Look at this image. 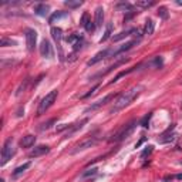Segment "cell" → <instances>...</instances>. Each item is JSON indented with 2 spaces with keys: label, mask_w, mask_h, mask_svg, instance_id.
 <instances>
[{
  "label": "cell",
  "mask_w": 182,
  "mask_h": 182,
  "mask_svg": "<svg viewBox=\"0 0 182 182\" xmlns=\"http://www.w3.org/2000/svg\"><path fill=\"white\" fill-rule=\"evenodd\" d=\"M142 90H144L142 85H135V87L127 90V91H124V93L118 94V97L115 98V101L112 103V107H111V110H110V114H115V112L124 110L127 105H130V104L132 103L138 95H140Z\"/></svg>",
  "instance_id": "cell-1"
},
{
  "label": "cell",
  "mask_w": 182,
  "mask_h": 182,
  "mask_svg": "<svg viewBox=\"0 0 182 182\" xmlns=\"http://www.w3.org/2000/svg\"><path fill=\"white\" fill-rule=\"evenodd\" d=\"M135 127H137V121H135V120L130 121L128 124H124V125H122L121 128L115 132V134H112V135L108 138V141H110V142H118V141L125 140V138H128V137L134 132Z\"/></svg>",
  "instance_id": "cell-2"
},
{
  "label": "cell",
  "mask_w": 182,
  "mask_h": 182,
  "mask_svg": "<svg viewBox=\"0 0 182 182\" xmlns=\"http://www.w3.org/2000/svg\"><path fill=\"white\" fill-rule=\"evenodd\" d=\"M57 95H58V91H57V90H51L48 94H46V97H43V100L40 101V104H38L37 115H43L48 108L51 107L53 104L56 103Z\"/></svg>",
  "instance_id": "cell-3"
},
{
  "label": "cell",
  "mask_w": 182,
  "mask_h": 182,
  "mask_svg": "<svg viewBox=\"0 0 182 182\" xmlns=\"http://www.w3.org/2000/svg\"><path fill=\"white\" fill-rule=\"evenodd\" d=\"M14 155V148H13V140L12 138H7L3 145V148H2V161H0V165L3 167L6 164L9 162L12 157Z\"/></svg>",
  "instance_id": "cell-4"
},
{
  "label": "cell",
  "mask_w": 182,
  "mask_h": 182,
  "mask_svg": "<svg viewBox=\"0 0 182 182\" xmlns=\"http://www.w3.org/2000/svg\"><path fill=\"white\" fill-rule=\"evenodd\" d=\"M97 141H98V137H95V135L87 137L85 140L80 141L78 144L74 145V148L71 150V154H78V152H81V151L88 150V148H91L93 145H95V142H97Z\"/></svg>",
  "instance_id": "cell-5"
},
{
  "label": "cell",
  "mask_w": 182,
  "mask_h": 182,
  "mask_svg": "<svg viewBox=\"0 0 182 182\" xmlns=\"http://www.w3.org/2000/svg\"><path fill=\"white\" fill-rule=\"evenodd\" d=\"M115 97H118L117 94H115V93H111V94H108V95H105V97L100 98L98 101H95V103L91 104L90 107L85 108V112H93V111H95V110H98V108H101L103 105H105V104H107L108 101H111L112 98H115Z\"/></svg>",
  "instance_id": "cell-6"
},
{
  "label": "cell",
  "mask_w": 182,
  "mask_h": 182,
  "mask_svg": "<svg viewBox=\"0 0 182 182\" xmlns=\"http://www.w3.org/2000/svg\"><path fill=\"white\" fill-rule=\"evenodd\" d=\"M26 46H27V50L28 51H33L34 47H36V41H37V31L33 30V28H27L26 30Z\"/></svg>",
  "instance_id": "cell-7"
},
{
  "label": "cell",
  "mask_w": 182,
  "mask_h": 182,
  "mask_svg": "<svg viewBox=\"0 0 182 182\" xmlns=\"http://www.w3.org/2000/svg\"><path fill=\"white\" fill-rule=\"evenodd\" d=\"M138 43H140V38H134V40H131V41L120 46L117 50H111V51H110V57H117L118 54H121V53L128 51V50H131L134 46H138Z\"/></svg>",
  "instance_id": "cell-8"
},
{
  "label": "cell",
  "mask_w": 182,
  "mask_h": 182,
  "mask_svg": "<svg viewBox=\"0 0 182 182\" xmlns=\"http://www.w3.org/2000/svg\"><path fill=\"white\" fill-rule=\"evenodd\" d=\"M40 54H41V57H44V58H53L54 57V51H53V46L50 44V41L48 40H43L41 43H40Z\"/></svg>",
  "instance_id": "cell-9"
},
{
  "label": "cell",
  "mask_w": 182,
  "mask_h": 182,
  "mask_svg": "<svg viewBox=\"0 0 182 182\" xmlns=\"http://www.w3.org/2000/svg\"><path fill=\"white\" fill-rule=\"evenodd\" d=\"M110 48H105V50H101V51H98L97 54L94 57H91L88 61H87V65H94V64H97V63H100L101 60H104V58H108L110 57Z\"/></svg>",
  "instance_id": "cell-10"
},
{
  "label": "cell",
  "mask_w": 182,
  "mask_h": 182,
  "mask_svg": "<svg viewBox=\"0 0 182 182\" xmlns=\"http://www.w3.org/2000/svg\"><path fill=\"white\" fill-rule=\"evenodd\" d=\"M51 36L54 38V41L57 43V46H58V53H60V58L63 60V50H61V46L60 43L63 40V30L60 27H51Z\"/></svg>",
  "instance_id": "cell-11"
},
{
  "label": "cell",
  "mask_w": 182,
  "mask_h": 182,
  "mask_svg": "<svg viewBox=\"0 0 182 182\" xmlns=\"http://www.w3.org/2000/svg\"><path fill=\"white\" fill-rule=\"evenodd\" d=\"M87 122H88V118H84V120H81V121L77 122V124H71V127L68 128V130H67V132H65L64 137H65V138L71 137L73 134H74V132H77L78 130H81V128H83V127H84Z\"/></svg>",
  "instance_id": "cell-12"
},
{
  "label": "cell",
  "mask_w": 182,
  "mask_h": 182,
  "mask_svg": "<svg viewBox=\"0 0 182 182\" xmlns=\"http://www.w3.org/2000/svg\"><path fill=\"white\" fill-rule=\"evenodd\" d=\"M48 151H50V148H48L47 145H38V147H36V148L28 154V157H30V158H37V157H41V155H46Z\"/></svg>",
  "instance_id": "cell-13"
},
{
  "label": "cell",
  "mask_w": 182,
  "mask_h": 182,
  "mask_svg": "<svg viewBox=\"0 0 182 182\" xmlns=\"http://www.w3.org/2000/svg\"><path fill=\"white\" fill-rule=\"evenodd\" d=\"M104 22V9L100 6L95 9V17H94V23H95V27H101Z\"/></svg>",
  "instance_id": "cell-14"
},
{
  "label": "cell",
  "mask_w": 182,
  "mask_h": 182,
  "mask_svg": "<svg viewBox=\"0 0 182 182\" xmlns=\"http://www.w3.org/2000/svg\"><path fill=\"white\" fill-rule=\"evenodd\" d=\"M48 5H44V3H40V5H36L34 6V13L37 14V16H41V17H46L47 14H48Z\"/></svg>",
  "instance_id": "cell-15"
},
{
  "label": "cell",
  "mask_w": 182,
  "mask_h": 182,
  "mask_svg": "<svg viewBox=\"0 0 182 182\" xmlns=\"http://www.w3.org/2000/svg\"><path fill=\"white\" fill-rule=\"evenodd\" d=\"M30 167H31V162H24L23 165L17 167V168H16L13 172H12V178H14V179H16V178H19L20 175H22V174H23L26 169L30 168Z\"/></svg>",
  "instance_id": "cell-16"
},
{
  "label": "cell",
  "mask_w": 182,
  "mask_h": 182,
  "mask_svg": "<svg viewBox=\"0 0 182 182\" xmlns=\"http://www.w3.org/2000/svg\"><path fill=\"white\" fill-rule=\"evenodd\" d=\"M34 142H36V137L26 135V137H23V140L20 141V147H22V148H30V147L34 145Z\"/></svg>",
  "instance_id": "cell-17"
},
{
  "label": "cell",
  "mask_w": 182,
  "mask_h": 182,
  "mask_svg": "<svg viewBox=\"0 0 182 182\" xmlns=\"http://www.w3.org/2000/svg\"><path fill=\"white\" fill-rule=\"evenodd\" d=\"M132 33H134V28H128V30H124V31L118 33V34H115V36H112V41H120V40H122V38L128 37V36H132Z\"/></svg>",
  "instance_id": "cell-18"
},
{
  "label": "cell",
  "mask_w": 182,
  "mask_h": 182,
  "mask_svg": "<svg viewBox=\"0 0 182 182\" xmlns=\"http://www.w3.org/2000/svg\"><path fill=\"white\" fill-rule=\"evenodd\" d=\"M162 64H164V61H162V57L161 56H157V57H154L152 60H150L148 63H147V67H152V68H159V67H162Z\"/></svg>",
  "instance_id": "cell-19"
},
{
  "label": "cell",
  "mask_w": 182,
  "mask_h": 182,
  "mask_svg": "<svg viewBox=\"0 0 182 182\" xmlns=\"http://www.w3.org/2000/svg\"><path fill=\"white\" fill-rule=\"evenodd\" d=\"M67 16H68V12H63V10H60V12H56V13H53L51 16H50L48 23H54L56 20L64 19V17H67Z\"/></svg>",
  "instance_id": "cell-20"
},
{
  "label": "cell",
  "mask_w": 182,
  "mask_h": 182,
  "mask_svg": "<svg viewBox=\"0 0 182 182\" xmlns=\"http://www.w3.org/2000/svg\"><path fill=\"white\" fill-rule=\"evenodd\" d=\"M112 30H114V26H112V23H107V27H105V33H104V36L101 37L100 43L107 41V40H108L110 37H112Z\"/></svg>",
  "instance_id": "cell-21"
},
{
  "label": "cell",
  "mask_w": 182,
  "mask_h": 182,
  "mask_svg": "<svg viewBox=\"0 0 182 182\" xmlns=\"http://www.w3.org/2000/svg\"><path fill=\"white\" fill-rule=\"evenodd\" d=\"M154 28H155L154 22H152L151 19H148V20H147V23H145V33H144V34H148V36L154 34Z\"/></svg>",
  "instance_id": "cell-22"
},
{
  "label": "cell",
  "mask_w": 182,
  "mask_h": 182,
  "mask_svg": "<svg viewBox=\"0 0 182 182\" xmlns=\"http://www.w3.org/2000/svg\"><path fill=\"white\" fill-rule=\"evenodd\" d=\"M64 5L68 7V9H77L80 6L83 5V2L81 0H65Z\"/></svg>",
  "instance_id": "cell-23"
},
{
  "label": "cell",
  "mask_w": 182,
  "mask_h": 182,
  "mask_svg": "<svg viewBox=\"0 0 182 182\" xmlns=\"http://www.w3.org/2000/svg\"><path fill=\"white\" fill-rule=\"evenodd\" d=\"M155 2H148V0H140V2H137L135 6L137 7H140V9H148V7H151V6H154Z\"/></svg>",
  "instance_id": "cell-24"
},
{
  "label": "cell",
  "mask_w": 182,
  "mask_h": 182,
  "mask_svg": "<svg viewBox=\"0 0 182 182\" xmlns=\"http://www.w3.org/2000/svg\"><path fill=\"white\" fill-rule=\"evenodd\" d=\"M115 7H117L118 10H124V12L127 10V12H131L134 6L131 5V3H128V2H121V3H118V5L115 6Z\"/></svg>",
  "instance_id": "cell-25"
},
{
  "label": "cell",
  "mask_w": 182,
  "mask_h": 182,
  "mask_svg": "<svg viewBox=\"0 0 182 182\" xmlns=\"http://www.w3.org/2000/svg\"><path fill=\"white\" fill-rule=\"evenodd\" d=\"M98 172V168H91V169H87L84 172L81 174V179H85V178H90V177H94L95 174Z\"/></svg>",
  "instance_id": "cell-26"
},
{
  "label": "cell",
  "mask_w": 182,
  "mask_h": 182,
  "mask_svg": "<svg viewBox=\"0 0 182 182\" xmlns=\"http://www.w3.org/2000/svg\"><path fill=\"white\" fill-rule=\"evenodd\" d=\"M9 46H16V41H13L12 38L2 37V40H0V47H9Z\"/></svg>",
  "instance_id": "cell-27"
},
{
  "label": "cell",
  "mask_w": 182,
  "mask_h": 182,
  "mask_svg": "<svg viewBox=\"0 0 182 182\" xmlns=\"http://www.w3.org/2000/svg\"><path fill=\"white\" fill-rule=\"evenodd\" d=\"M158 16L161 17V19L167 20V19H168V16H169V14H168V9H167L165 6H161L159 10H158Z\"/></svg>",
  "instance_id": "cell-28"
},
{
  "label": "cell",
  "mask_w": 182,
  "mask_h": 182,
  "mask_svg": "<svg viewBox=\"0 0 182 182\" xmlns=\"http://www.w3.org/2000/svg\"><path fill=\"white\" fill-rule=\"evenodd\" d=\"M151 117H152V112H150V114H147V115H145V117L142 118V120H141L140 124H141L142 127H145V128H147V127H148V124H150Z\"/></svg>",
  "instance_id": "cell-29"
},
{
  "label": "cell",
  "mask_w": 182,
  "mask_h": 182,
  "mask_svg": "<svg viewBox=\"0 0 182 182\" xmlns=\"http://www.w3.org/2000/svg\"><path fill=\"white\" fill-rule=\"evenodd\" d=\"M84 28H85V31L93 33L94 30H95V23H94V22H91V20H88V22H87V24L84 26Z\"/></svg>",
  "instance_id": "cell-30"
},
{
  "label": "cell",
  "mask_w": 182,
  "mask_h": 182,
  "mask_svg": "<svg viewBox=\"0 0 182 182\" xmlns=\"http://www.w3.org/2000/svg\"><path fill=\"white\" fill-rule=\"evenodd\" d=\"M80 38H81V37H80L78 34H73V36H68V37L65 38V41H67V43H71V44H75V43L80 40Z\"/></svg>",
  "instance_id": "cell-31"
},
{
  "label": "cell",
  "mask_w": 182,
  "mask_h": 182,
  "mask_svg": "<svg viewBox=\"0 0 182 182\" xmlns=\"http://www.w3.org/2000/svg\"><path fill=\"white\" fill-rule=\"evenodd\" d=\"M152 151H154V147L152 145H150V147H147L144 151H142V154H141V158H147L148 155L152 154Z\"/></svg>",
  "instance_id": "cell-32"
},
{
  "label": "cell",
  "mask_w": 182,
  "mask_h": 182,
  "mask_svg": "<svg viewBox=\"0 0 182 182\" xmlns=\"http://www.w3.org/2000/svg\"><path fill=\"white\" fill-rule=\"evenodd\" d=\"M54 122H56V120H50V121H47V122H44V124H41V127H40L38 130H40V131L48 130V128H50V127H51L53 124H54Z\"/></svg>",
  "instance_id": "cell-33"
},
{
  "label": "cell",
  "mask_w": 182,
  "mask_h": 182,
  "mask_svg": "<svg viewBox=\"0 0 182 182\" xmlns=\"http://www.w3.org/2000/svg\"><path fill=\"white\" fill-rule=\"evenodd\" d=\"M98 88H100V84H95V85H94V87H93V88L90 90L88 93H87V94H84V95H83V97H81V98H88L90 95H93V94L95 93V91H97Z\"/></svg>",
  "instance_id": "cell-34"
},
{
  "label": "cell",
  "mask_w": 182,
  "mask_h": 182,
  "mask_svg": "<svg viewBox=\"0 0 182 182\" xmlns=\"http://www.w3.org/2000/svg\"><path fill=\"white\" fill-rule=\"evenodd\" d=\"M87 22H88V14L84 13V14H83V17H81V20H80V24L84 27L85 24H87Z\"/></svg>",
  "instance_id": "cell-35"
},
{
  "label": "cell",
  "mask_w": 182,
  "mask_h": 182,
  "mask_svg": "<svg viewBox=\"0 0 182 182\" xmlns=\"http://www.w3.org/2000/svg\"><path fill=\"white\" fill-rule=\"evenodd\" d=\"M83 43H84V40H83V37H81L78 41L75 43V44H73V46H74V50H75V51H77V50H80V48L83 47Z\"/></svg>",
  "instance_id": "cell-36"
},
{
  "label": "cell",
  "mask_w": 182,
  "mask_h": 182,
  "mask_svg": "<svg viewBox=\"0 0 182 182\" xmlns=\"http://www.w3.org/2000/svg\"><path fill=\"white\" fill-rule=\"evenodd\" d=\"M135 13H137V12H132V13H130L128 16H125V19H124V23H125V22H128L130 19H132V17L135 16Z\"/></svg>",
  "instance_id": "cell-37"
},
{
  "label": "cell",
  "mask_w": 182,
  "mask_h": 182,
  "mask_svg": "<svg viewBox=\"0 0 182 182\" xmlns=\"http://www.w3.org/2000/svg\"><path fill=\"white\" fill-rule=\"evenodd\" d=\"M145 140H147V138H145V137H142V138H141V140L138 141V142H137V145H135V148H140V147H141V144H142V142H144Z\"/></svg>",
  "instance_id": "cell-38"
},
{
  "label": "cell",
  "mask_w": 182,
  "mask_h": 182,
  "mask_svg": "<svg viewBox=\"0 0 182 182\" xmlns=\"http://www.w3.org/2000/svg\"><path fill=\"white\" fill-rule=\"evenodd\" d=\"M177 5L178 6H182V0H177Z\"/></svg>",
  "instance_id": "cell-39"
},
{
  "label": "cell",
  "mask_w": 182,
  "mask_h": 182,
  "mask_svg": "<svg viewBox=\"0 0 182 182\" xmlns=\"http://www.w3.org/2000/svg\"><path fill=\"white\" fill-rule=\"evenodd\" d=\"M175 178H177V179H182V174H179V175H177V177H175Z\"/></svg>",
  "instance_id": "cell-40"
}]
</instances>
